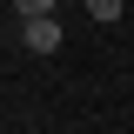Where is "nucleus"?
<instances>
[{"instance_id": "f257e3e1", "label": "nucleus", "mask_w": 134, "mask_h": 134, "mask_svg": "<svg viewBox=\"0 0 134 134\" xmlns=\"http://www.w3.org/2000/svg\"><path fill=\"white\" fill-rule=\"evenodd\" d=\"M20 40H27L34 54H54V47H60V20H54V14H34V20H20Z\"/></svg>"}, {"instance_id": "f03ea898", "label": "nucleus", "mask_w": 134, "mask_h": 134, "mask_svg": "<svg viewBox=\"0 0 134 134\" xmlns=\"http://www.w3.org/2000/svg\"><path fill=\"white\" fill-rule=\"evenodd\" d=\"M87 14H94V20H121V14H127V0H87Z\"/></svg>"}, {"instance_id": "7ed1b4c3", "label": "nucleus", "mask_w": 134, "mask_h": 134, "mask_svg": "<svg viewBox=\"0 0 134 134\" xmlns=\"http://www.w3.org/2000/svg\"><path fill=\"white\" fill-rule=\"evenodd\" d=\"M20 7V20H34V14H54V0H14Z\"/></svg>"}]
</instances>
